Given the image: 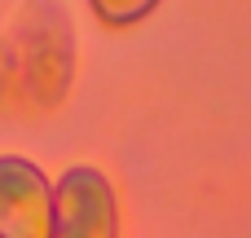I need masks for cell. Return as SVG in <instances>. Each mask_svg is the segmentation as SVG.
Wrapping results in <instances>:
<instances>
[{"mask_svg": "<svg viewBox=\"0 0 251 238\" xmlns=\"http://www.w3.org/2000/svg\"><path fill=\"white\" fill-rule=\"evenodd\" d=\"M53 234V190L44 172L18 155H0V238Z\"/></svg>", "mask_w": 251, "mask_h": 238, "instance_id": "cell-2", "label": "cell"}, {"mask_svg": "<svg viewBox=\"0 0 251 238\" xmlns=\"http://www.w3.org/2000/svg\"><path fill=\"white\" fill-rule=\"evenodd\" d=\"M97 9H101V18H110V22H132V18H141L146 9H150V0H93Z\"/></svg>", "mask_w": 251, "mask_h": 238, "instance_id": "cell-3", "label": "cell"}, {"mask_svg": "<svg viewBox=\"0 0 251 238\" xmlns=\"http://www.w3.org/2000/svg\"><path fill=\"white\" fill-rule=\"evenodd\" d=\"M49 238H119V212L110 181L97 168H71L53 190V234Z\"/></svg>", "mask_w": 251, "mask_h": 238, "instance_id": "cell-1", "label": "cell"}]
</instances>
